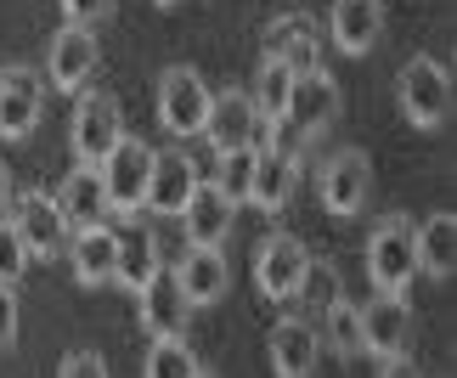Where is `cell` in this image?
I'll list each match as a JSON object with an SVG mask.
<instances>
[{"instance_id": "cell-1", "label": "cell", "mask_w": 457, "mask_h": 378, "mask_svg": "<svg viewBox=\"0 0 457 378\" xmlns=\"http://www.w3.org/2000/svg\"><path fill=\"white\" fill-rule=\"evenodd\" d=\"M395 102L412 130H441L452 113V74L435 57H407L395 74Z\"/></svg>"}, {"instance_id": "cell-2", "label": "cell", "mask_w": 457, "mask_h": 378, "mask_svg": "<svg viewBox=\"0 0 457 378\" xmlns=\"http://www.w3.org/2000/svg\"><path fill=\"white\" fill-rule=\"evenodd\" d=\"M418 226L407 215H384L373 237H367V277H373L378 294H401L418 277Z\"/></svg>"}, {"instance_id": "cell-3", "label": "cell", "mask_w": 457, "mask_h": 378, "mask_svg": "<svg viewBox=\"0 0 457 378\" xmlns=\"http://www.w3.org/2000/svg\"><path fill=\"white\" fill-rule=\"evenodd\" d=\"M96 176H102V193H108V215H142L147 176H153V147L125 136V142L96 164Z\"/></svg>"}, {"instance_id": "cell-4", "label": "cell", "mask_w": 457, "mask_h": 378, "mask_svg": "<svg viewBox=\"0 0 457 378\" xmlns=\"http://www.w3.org/2000/svg\"><path fill=\"white\" fill-rule=\"evenodd\" d=\"M68 142H74L79 164H102L108 152L125 142V108L108 91H85L74 102V125H68Z\"/></svg>"}, {"instance_id": "cell-5", "label": "cell", "mask_w": 457, "mask_h": 378, "mask_svg": "<svg viewBox=\"0 0 457 378\" xmlns=\"http://www.w3.org/2000/svg\"><path fill=\"white\" fill-rule=\"evenodd\" d=\"M6 220L17 226V237H23L29 260H57V254H68V237L74 232H68V220H62L51 193H17Z\"/></svg>"}, {"instance_id": "cell-6", "label": "cell", "mask_w": 457, "mask_h": 378, "mask_svg": "<svg viewBox=\"0 0 457 378\" xmlns=\"http://www.w3.org/2000/svg\"><path fill=\"white\" fill-rule=\"evenodd\" d=\"M311 277V249L294 232H271L254 254V283L266 300H300V288Z\"/></svg>"}, {"instance_id": "cell-7", "label": "cell", "mask_w": 457, "mask_h": 378, "mask_svg": "<svg viewBox=\"0 0 457 378\" xmlns=\"http://www.w3.org/2000/svg\"><path fill=\"white\" fill-rule=\"evenodd\" d=\"M209 85L204 74H192V68H164V79H158V125L170 136H204V119H209Z\"/></svg>"}, {"instance_id": "cell-8", "label": "cell", "mask_w": 457, "mask_h": 378, "mask_svg": "<svg viewBox=\"0 0 457 378\" xmlns=\"http://www.w3.org/2000/svg\"><path fill=\"white\" fill-rule=\"evenodd\" d=\"M361 311V350L378 356V362H401L412 345V305L407 294H373Z\"/></svg>"}, {"instance_id": "cell-9", "label": "cell", "mask_w": 457, "mask_h": 378, "mask_svg": "<svg viewBox=\"0 0 457 378\" xmlns=\"http://www.w3.org/2000/svg\"><path fill=\"white\" fill-rule=\"evenodd\" d=\"M102 62V45H96V29H79V23H62L51 34V51H46V79L57 85L68 96H85V85H91Z\"/></svg>"}, {"instance_id": "cell-10", "label": "cell", "mask_w": 457, "mask_h": 378, "mask_svg": "<svg viewBox=\"0 0 457 378\" xmlns=\"http://www.w3.org/2000/svg\"><path fill=\"white\" fill-rule=\"evenodd\" d=\"M316 193H322L328 215H361L367 193H373V164H367V152H356V147L333 152L322 164V176H316Z\"/></svg>"}, {"instance_id": "cell-11", "label": "cell", "mask_w": 457, "mask_h": 378, "mask_svg": "<svg viewBox=\"0 0 457 378\" xmlns=\"http://www.w3.org/2000/svg\"><path fill=\"white\" fill-rule=\"evenodd\" d=\"M333 119H339V79H333L328 68H305V74H294V96H288L283 125H294L311 142V136H322Z\"/></svg>"}, {"instance_id": "cell-12", "label": "cell", "mask_w": 457, "mask_h": 378, "mask_svg": "<svg viewBox=\"0 0 457 378\" xmlns=\"http://www.w3.org/2000/svg\"><path fill=\"white\" fill-rule=\"evenodd\" d=\"M260 130H266V119L254 113L249 91H220L209 96V119H204V136L215 152H237V147H260Z\"/></svg>"}, {"instance_id": "cell-13", "label": "cell", "mask_w": 457, "mask_h": 378, "mask_svg": "<svg viewBox=\"0 0 457 378\" xmlns=\"http://www.w3.org/2000/svg\"><path fill=\"white\" fill-rule=\"evenodd\" d=\"M46 113V79L34 68H0V136L23 142Z\"/></svg>"}, {"instance_id": "cell-14", "label": "cell", "mask_w": 457, "mask_h": 378, "mask_svg": "<svg viewBox=\"0 0 457 378\" xmlns=\"http://www.w3.org/2000/svg\"><path fill=\"white\" fill-rule=\"evenodd\" d=\"M136 311H142V328L153 339H181L192 305L181 294V283H175V271H153V277L136 288Z\"/></svg>"}, {"instance_id": "cell-15", "label": "cell", "mask_w": 457, "mask_h": 378, "mask_svg": "<svg viewBox=\"0 0 457 378\" xmlns=\"http://www.w3.org/2000/svg\"><path fill=\"white\" fill-rule=\"evenodd\" d=\"M68 266H74L79 288H108L119 277V232L102 220V226H85L68 237Z\"/></svg>"}, {"instance_id": "cell-16", "label": "cell", "mask_w": 457, "mask_h": 378, "mask_svg": "<svg viewBox=\"0 0 457 378\" xmlns=\"http://www.w3.org/2000/svg\"><path fill=\"white\" fill-rule=\"evenodd\" d=\"M260 51H266V62H283V68H294V74H305V68H316V57H322V34H316L311 17L283 12V17L266 23Z\"/></svg>"}, {"instance_id": "cell-17", "label": "cell", "mask_w": 457, "mask_h": 378, "mask_svg": "<svg viewBox=\"0 0 457 378\" xmlns=\"http://www.w3.org/2000/svg\"><path fill=\"white\" fill-rule=\"evenodd\" d=\"M187 226V243H204V249H220V237L232 232V220H237V203L220 193L215 181H198L192 186V198H187V210L175 215Z\"/></svg>"}, {"instance_id": "cell-18", "label": "cell", "mask_w": 457, "mask_h": 378, "mask_svg": "<svg viewBox=\"0 0 457 378\" xmlns=\"http://www.w3.org/2000/svg\"><path fill=\"white\" fill-rule=\"evenodd\" d=\"M198 164H192V152L170 147V152H153V176H147V210L158 215H181L192 186H198Z\"/></svg>"}, {"instance_id": "cell-19", "label": "cell", "mask_w": 457, "mask_h": 378, "mask_svg": "<svg viewBox=\"0 0 457 378\" xmlns=\"http://www.w3.org/2000/svg\"><path fill=\"white\" fill-rule=\"evenodd\" d=\"M322 362V333L305 316H283L271 328V373L277 378H311Z\"/></svg>"}, {"instance_id": "cell-20", "label": "cell", "mask_w": 457, "mask_h": 378, "mask_svg": "<svg viewBox=\"0 0 457 378\" xmlns=\"http://www.w3.org/2000/svg\"><path fill=\"white\" fill-rule=\"evenodd\" d=\"M328 34L345 57H367L384 34V0H333L328 12Z\"/></svg>"}, {"instance_id": "cell-21", "label": "cell", "mask_w": 457, "mask_h": 378, "mask_svg": "<svg viewBox=\"0 0 457 378\" xmlns=\"http://www.w3.org/2000/svg\"><path fill=\"white\" fill-rule=\"evenodd\" d=\"M294 186H300V152H277V147H254V181H249V203L254 210H288Z\"/></svg>"}, {"instance_id": "cell-22", "label": "cell", "mask_w": 457, "mask_h": 378, "mask_svg": "<svg viewBox=\"0 0 457 378\" xmlns=\"http://www.w3.org/2000/svg\"><path fill=\"white\" fill-rule=\"evenodd\" d=\"M51 198H57V210H62V220H68V232H85V226H102V220H108V193H102L96 164H74Z\"/></svg>"}, {"instance_id": "cell-23", "label": "cell", "mask_w": 457, "mask_h": 378, "mask_svg": "<svg viewBox=\"0 0 457 378\" xmlns=\"http://www.w3.org/2000/svg\"><path fill=\"white\" fill-rule=\"evenodd\" d=\"M175 283H181L187 305L198 311V305H215V300L226 294V283H232V266H226V254H220V249L192 243L181 260H175Z\"/></svg>"}, {"instance_id": "cell-24", "label": "cell", "mask_w": 457, "mask_h": 378, "mask_svg": "<svg viewBox=\"0 0 457 378\" xmlns=\"http://www.w3.org/2000/svg\"><path fill=\"white\" fill-rule=\"evenodd\" d=\"M412 237H418V271L435 277V283H446L452 271H457V215L452 210H435Z\"/></svg>"}, {"instance_id": "cell-25", "label": "cell", "mask_w": 457, "mask_h": 378, "mask_svg": "<svg viewBox=\"0 0 457 378\" xmlns=\"http://www.w3.org/2000/svg\"><path fill=\"white\" fill-rule=\"evenodd\" d=\"M153 271H164V260H158V237L147 226H125V232H119V277L113 283H125L136 294Z\"/></svg>"}, {"instance_id": "cell-26", "label": "cell", "mask_w": 457, "mask_h": 378, "mask_svg": "<svg viewBox=\"0 0 457 378\" xmlns=\"http://www.w3.org/2000/svg\"><path fill=\"white\" fill-rule=\"evenodd\" d=\"M322 333H328V345H333L339 362H356V356H361V311L345 294L322 305Z\"/></svg>"}, {"instance_id": "cell-27", "label": "cell", "mask_w": 457, "mask_h": 378, "mask_svg": "<svg viewBox=\"0 0 457 378\" xmlns=\"http://www.w3.org/2000/svg\"><path fill=\"white\" fill-rule=\"evenodd\" d=\"M288 96H294V68H283V62H260L254 91H249L254 113L266 119V125H277V119L288 113Z\"/></svg>"}, {"instance_id": "cell-28", "label": "cell", "mask_w": 457, "mask_h": 378, "mask_svg": "<svg viewBox=\"0 0 457 378\" xmlns=\"http://www.w3.org/2000/svg\"><path fill=\"white\" fill-rule=\"evenodd\" d=\"M192 373H198V356H192L187 339H153L147 345L142 378H192Z\"/></svg>"}, {"instance_id": "cell-29", "label": "cell", "mask_w": 457, "mask_h": 378, "mask_svg": "<svg viewBox=\"0 0 457 378\" xmlns=\"http://www.w3.org/2000/svg\"><path fill=\"white\" fill-rule=\"evenodd\" d=\"M249 181H254V147H237V152H220V169H215V186L232 203H249Z\"/></svg>"}, {"instance_id": "cell-30", "label": "cell", "mask_w": 457, "mask_h": 378, "mask_svg": "<svg viewBox=\"0 0 457 378\" xmlns=\"http://www.w3.org/2000/svg\"><path fill=\"white\" fill-rule=\"evenodd\" d=\"M23 271H29V249H23V237H17V226L0 215V283L12 288Z\"/></svg>"}, {"instance_id": "cell-31", "label": "cell", "mask_w": 457, "mask_h": 378, "mask_svg": "<svg viewBox=\"0 0 457 378\" xmlns=\"http://www.w3.org/2000/svg\"><path fill=\"white\" fill-rule=\"evenodd\" d=\"M57 378H108V362H102L96 350H68Z\"/></svg>"}, {"instance_id": "cell-32", "label": "cell", "mask_w": 457, "mask_h": 378, "mask_svg": "<svg viewBox=\"0 0 457 378\" xmlns=\"http://www.w3.org/2000/svg\"><path fill=\"white\" fill-rule=\"evenodd\" d=\"M108 12H113V0H62V17L79 23V29H96Z\"/></svg>"}, {"instance_id": "cell-33", "label": "cell", "mask_w": 457, "mask_h": 378, "mask_svg": "<svg viewBox=\"0 0 457 378\" xmlns=\"http://www.w3.org/2000/svg\"><path fill=\"white\" fill-rule=\"evenodd\" d=\"M12 345H17V294L0 283V350H12Z\"/></svg>"}, {"instance_id": "cell-34", "label": "cell", "mask_w": 457, "mask_h": 378, "mask_svg": "<svg viewBox=\"0 0 457 378\" xmlns=\"http://www.w3.org/2000/svg\"><path fill=\"white\" fill-rule=\"evenodd\" d=\"M12 198H17V193H12V169H6V159H0V215L12 210Z\"/></svg>"}, {"instance_id": "cell-35", "label": "cell", "mask_w": 457, "mask_h": 378, "mask_svg": "<svg viewBox=\"0 0 457 378\" xmlns=\"http://www.w3.org/2000/svg\"><path fill=\"white\" fill-rule=\"evenodd\" d=\"M378 378H418V373H412L407 356H401V362H384V373H378Z\"/></svg>"}, {"instance_id": "cell-36", "label": "cell", "mask_w": 457, "mask_h": 378, "mask_svg": "<svg viewBox=\"0 0 457 378\" xmlns=\"http://www.w3.org/2000/svg\"><path fill=\"white\" fill-rule=\"evenodd\" d=\"M192 378H220V373H215V367H198V373H192Z\"/></svg>"}, {"instance_id": "cell-37", "label": "cell", "mask_w": 457, "mask_h": 378, "mask_svg": "<svg viewBox=\"0 0 457 378\" xmlns=\"http://www.w3.org/2000/svg\"><path fill=\"white\" fill-rule=\"evenodd\" d=\"M153 6H175V0H153Z\"/></svg>"}]
</instances>
